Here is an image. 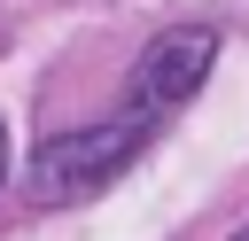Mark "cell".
I'll return each mask as SVG.
<instances>
[{
    "label": "cell",
    "instance_id": "obj_3",
    "mask_svg": "<svg viewBox=\"0 0 249 241\" xmlns=\"http://www.w3.org/2000/svg\"><path fill=\"white\" fill-rule=\"evenodd\" d=\"M0 179H8V124H0Z\"/></svg>",
    "mask_w": 249,
    "mask_h": 241
},
{
    "label": "cell",
    "instance_id": "obj_2",
    "mask_svg": "<svg viewBox=\"0 0 249 241\" xmlns=\"http://www.w3.org/2000/svg\"><path fill=\"white\" fill-rule=\"evenodd\" d=\"M210 62H218V31H210V23H171V31H156V39L140 47L132 78H124V109L148 117V124H163L179 101H195V86L210 78Z\"/></svg>",
    "mask_w": 249,
    "mask_h": 241
},
{
    "label": "cell",
    "instance_id": "obj_4",
    "mask_svg": "<svg viewBox=\"0 0 249 241\" xmlns=\"http://www.w3.org/2000/svg\"><path fill=\"white\" fill-rule=\"evenodd\" d=\"M233 241H249V225H241V233H233Z\"/></svg>",
    "mask_w": 249,
    "mask_h": 241
},
{
    "label": "cell",
    "instance_id": "obj_1",
    "mask_svg": "<svg viewBox=\"0 0 249 241\" xmlns=\"http://www.w3.org/2000/svg\"><path fill=\"white\" fill-rule=\"evenodd\" d=\"M148 140H156V124L132 117V109H117L109 124H78V132L39 140V148H31V202L54 210V202H86V194H101Z\"/></svg>",
    "mask_w": 249,
    "mask_h": 241
}]
</instances>
